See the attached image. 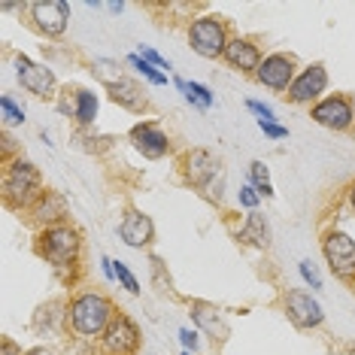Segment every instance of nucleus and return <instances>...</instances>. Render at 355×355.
Returning <instances> with one entry per match:
<instances>
[{"label":"nucleus","instance_id":"nucleus-1","mask_svg":"<svg viewBox=\"0 0 355 355\" xmlns=\"http://www.w3.org/2000/svg\"><path fill=\"white\" fill-rule=\"evenodd\" d=\"M67 319L73 325L76 334L83 337H103V331L110 328V322L116 319V306L107 295L101 292H83L73 297L67 306Z\"/></svg>","mask_w":355,"mask_h":355},{"label":"nucleus","instance_id":"nucleus-2","mask_svg":"<svg viewBox=\"0 0 355 355\" xmlns=\"http://www.w3.org/2000/svg\"><path fill=\"white\" fill-rule=\"evenodd\" d=\"M43 173L34 161L28 158H15L3 173V198L6 204L21 209V207H34L43 198Z\"/></svg>","mask_w":355,"mask_h":355},{"label":"nucleus","instance_id":"nucleus-3","mask_svg":"<svg viewBox=\"0 0 355 355\" xmlns=\"http://www.w3.org/2000/svg\"><path fill=\"white\" fill-rule=\"evenodd\" d=\"M79 249H83V237L70 225H52L40 234V255L55 268H73Z\"/></svg>","mask_w":355,"mask_h":355},{"label":"nucleus","instance_id":"nucleus-4","mask_svg":"<svg viewBox=\"0 0 355 355\" xmlns=\"http://www.w3.org/2000/svg\"><path fill=\"white\" fill-rule=\"evenodd\" d=\"M228 28L219 15H200L189 25V46L195 49L200 58H225L228 49Z\"/></svg>","mask_w":355,"mask_h":355},{"label":"nucleus","instance_id":"nucleus-5","mask_svg":"<svg viewBox=\"0 0 355 355\" xmlns=\"http://www.w3.org/2000/svg\"><path fill=\"white\" fill-rule=\"evenodd\" d=\"M310 119L328 131H346L355 125V103L349 94H328L319 103H313Z\"/></svg>","mask_w":355,"mask_h":355},{"label":"nucleus","instance_id":"nucleus-6","mask_svg":"<svg viewBox=\"0 0 355 355\" xmlns=\"http://www.w3.org/2000/svg\"><path fill=\"white\" fill-rule=\"evenodd\" d=\"M322 255L331 270L346 282H355V240L346 231H328L322 240Z\"/></svg>","mask_w":355,"mask_h":355},{"label":"nucleus","instance_id":"nucleus-7","mask_svg":"<svg viewBox=\"0 0 355 355\" xmlns=\"http://www.w3.org/2000/svg\"><path fill=\"white\" fill-rule=\"evenodd\" d=\"M101 346L103 355H137V349H140V328L134 325V319L128 313H116V319L103 331Z\"/></svg>","mask_w":355,"mask_h":355},{"label":"nucleus","instance_id":"nucleus-8","mask_svg":"<svg viewBox=\"0 0 355 355\" xmlns=\"http://www.w3.org/2000/svg\"><path fill=\"white\" fill-rule=\"evenodd\" d=\"M255 79L264 88H270V92H288L297 79V64L292 55H282V52L264 55V61L255 70Z\"/></svg>","mask_w":355,"mask_h":355},{"label":"nucleus","instance_id":"nucleus-9","mask_svg":"<svg viewBox=\"0 0 355 355\" xmlns=\"http://www.w3.org/2000/svg\"><path fill=\"white\" fill-rule=\"evenodd\" d=\"M31 19H34L40 34L61 37L70 25V6L64 0H37V3H31Z\"/></svg>","mask_w":355,"mask_h":355},{"label":"nucleus","instance_id":"nucleus-10","mask_svg":"<svg viewBox=\"0 0 355 355\" xmlns=\"http://www.w3.org/2000/svg\"><path fill=\"white\" fill-rule=\"evenodd\" d=\"M328 88V70L325 64H310V67H304L297 79L288 88V101L292 103H313V101H322V94H325Z\"/></svg>","mask_w":355,"mask_h":355},{"label":"nucleus","instance_id":"nucleus-11","mask_svg":"<svg viewBox=\"0 0 355 355\" xmlns=\"http://www.w3.org/2000/svg\"><path fill=\"white\" fill-rule=\"evenodd\" d=\"M286 313L297 328H319L322 322H325L322 304L310 292H304V288H292V292L286 295Z\"/></svg>","mask_w":355,"mask_h":355},{"label":"nucleus","instance_id":"nucleus-12","mask_svg":"<svg viewBox=\"0 0 355 355\" xmlns=\"http://www.w3.org/2000/svg\"><path fill=\"white\" fill-rule=\"evenodd\" d=\"M15 67H19V83L21 88H28L31 94H37V98H52L55 92V73L46 64H34L25 55H19L15 58Z\"/></svg>","mask_w":355,"mask_h":355},{"label":"nucleus","instance_id":"nucleus-13","mask_svg":"<svg viewBox=\"0 0 355 355\" xmlns=\"http://www.w3.org/2000/svg\"><path fill=\"white\" fill-rule=\"evenodd\" d=\"M131 140H134L137 152H140L143 158H152V161L164 158L167 152H171V140H167V134L161 131L158 125H152V122H140V125H134Z\"/></svg>","mask_w":355,"mask_h":355},{"label":"nucleus","instance_id":"nucleus-14","mask_svg":"<svg viewBox=\"0 0 355 355\" xmlns=\"http://www.w3.org/2000/svg\"><path fill=\"white\" fill-rule=\"evenodd\" d=\"M119 237L125 240L131 249H143L152 243V237H155V225L146 213H140V209H128L122 225H119Z\"/></svg>","mask_w":355,"mask_h":355},{"label":"nucleus","instance_id":"nucleus-15","mask_svg":"<svg viewBox=\"0 0 355 355\" xmlns=\"http://www.w3.org/2000/svg\"><path fill=\"white\" fill-rule=\"evenodd\" d=\"M216 173H219V161H216L213 152L191 149L189 155H185V176H189L191 185H198V189H209V182H213Z\"/></svg>","mask_w":355,"mask_h":355},{"label":"nucleus","instance_id":"nucleus-16","mask_svg":"<svg viewBox=\"0 0 355 355\" xmlns=\"http://www.w3.org/2000/svg\"><path fill=\"white\" fill-rule=\"evenodd\" d=\"M225 61L231 64L234 70H258V64H261V49L252 43V40H246V37H234L231 43H228V49H225Z\"/></svg>","mask_w":355,"mask_h":355},{"label":"nucleus","instance_id":"nucleus-17","mask_svg":"<svg viewBox=\"0 0 355 355\" xmlns=\"http://www.w3.org/2000/svg\"><path fill=\"white\" fill-rule=\"evenodd\" d=\"M191 319L198 322V328L204 331V334H209L213 340H225V337L231 334L228 322L222 319V313L216 310L213 304H204V301H195L191 304Z\"/></svg>","mask_w":355,"mask_h":355},{"label":"nucleus","instance_id":"nucleus-18","mask_svg":"<svg viewBox=\"0 0 355 355\" xmlns=\"http://www.w3.org/2000/svg\"><path fill=\"white\" fill-rule=\"evenodd\" d=\"M34 216H37L40 225H46V228H52V225H64L61 219L67 216V200H64L58 191H46V195L34 204Z\"/></svg>","mask_w":355,"mask_h":355},{"label":"nucleus","instance_id":"nucleus-19","mask_svg":"<svg viewBox=\"0 0 355 355\" xmlns=\"http://www.w3.org/2000/svg\"><path fill=\"white\" fill-rule=\"evenodd\" d=\"M110 98L119 103V107H125V110H143L146 107V92H143L140 85L134 83V79H128V76H122L119 83H112L110 85Z\"/></svg>","mask_w":355,"mask_h":355},{"label":"nucleus","instance_id":"nucleus-20","mask_svg":"<svg viewBox=\"0 0 355 355\" xmlns=\"http://www.w3.org/2000/svg\"><path fill=\"white\" fill-rule=\"evenodd\" d=\"M240 240H249V243H255L261 249L270 246V225H268V219H264L261 213H258V209H252V213L246 216L243 228H240Z\"/></svg>","mask_w":355,"mask_h":355},{"label":"nucleus","instance_id":"nucleus-21","mask_svg":"<svg viewBox=\"0 0 355 355\" xmlns=\"http://www.w3.org/2000/svg\"><path fill=\"white\" fill-rule=\"evenodd\" d=\"M176 88L185 94V101L191 103V107H198V110H209L216 103L213 98V92H209L207 85H200V83H185V79L176 76Z\"/></svg>","mask_w":355,"mask_h":355},{"label":"nucleus","instance_id":"nucleus-22","mask_svg":"<svg viewBox=\"0 0 355 355\" xmlns=\"http://www.w3.org/2000/svg\"><path fill=\"white\" fill-rule=\"evenodd\" d=\"M73 101H76V119L83 125H92L94 119H98V94L79 88V92L73 94Z\"/></svg>","mask_w":355,"mask_h":355},{"label":"nucleus","instance_id":"nucleus-23","mask_svg":"<svg viewBox=\"0 0 355 355\" xmlns=\"http://www.w3.org/2000/svg\"><path fill=\"white\" fill-rule=\"evenodd\" d=\"M249 182L255 185V191H258L261 198H273L270 171L264 167V161H252V164H249Z\"/></svg>","mask_w":355,"mask_h":355},{"label":"nucleus","instance_id":"nucleus-24","mask_svg":"<svg viewBox=\"0 0 355 355\" xmlns=\"http://www.w3.org/2000/svg\"><path fill=\"white\" fill-rule=\"evenodd\" d=\"M128 64H131V67L137 70V73L140 76H146L152 85H167V73H161L158 67H152V64L146 61V58H140V55H128Z\"/></svg>","mask_w":355,"mask_h":355},{"label":"nucleus","instance_id":"nucleus-25","mask_svg":"<svg viewBox=\"0 0 355 355\" xmlns=\"http://www.w3.org/2000/svg\"><path fill=\"white\" fill-rule=\"evenodd\" d=\"M92 73H94V76H101L103 83H107V88H110L112 83H119V79H122V67H119V61H107V58H101V61H94Z\"/></svg>","mask_w":355,"mask_h":355},{"label":"nucleus","instance_id":"nucleus-26","mask_svg":"<svg viewBox=\"0 0 355 355\" xmlns=\"http://www.w3.org/2000/svg\"><path fill=\"white\" fill-rule=\"evenodd\" d=\"M0 110H3L6 125H25V110L12 101V94H3V98H0Z\"/></svg>","mask_w":355,"mask_h":355},{"label":"nucleus","instance_id":"nucleus-27","mask_svg":"<svg viewBox=\"0 0 355 355\" xmlns=\"http://www.w3.org/2000/svg\"><path fill=\"white\" fill-rule=\"evenodd\" d=\"M112 264H116V279L122 282V288H128L131 295H140V282L134 279V273L128 270V264L125 261H112Z\"/></svg>","mask_w":355,"mask_h":355},{"label":"nucleus","instance_id":"nucleus-28","mask_svg":"<svg viewBox=\"0 0 355 355\" xmlns=\"http://www.w3.org/2000/svg\"><path fill=\"white\" fill-rule=\"evenodd\" d=\"M137 55H140V58H146L152 67H158V70H173V64L167 61L164 55H158L155 49H152V46H140V52H137Z\"/></svg>","mask_w":355,"mask_h":355},{"label":"nucleus","instance_id":"nucleus-29","mask_svg":"<svg viewBox=\"0 0 355 355\" xmlns=\"http://www.w3.org/2000/svg\"><path fill=\"white\" fill-rule=\"evenodd\" d=\"M240 207H246L249 209V213H252V209L258 207V200H261V195H258V191H255V185L252 182H246V185H240Z\"/></svg>","mask_w":355,"mask_h":355},{"label":"nucleus","instance_id":"nucleus-30","mask_svg":"<svg viewBox=\"0 0 355 355\" xmlns=\"http://www.w3.org/2000/svg\"><path fill=\"white\" fill-rule=\"evenodd\" d=\"M297 270H301V277H304V282L310 288H322V277H319V270L313 268L310 261H301V264H297Z\"/></svg>","mask_w":355,"mask_h":355},{"label":"nucleus","instance_id":"nucleus-31","mask_svg":"<svg viewBox=\"0 0 355 355\" xmlns=\"http://www.w3.org/2000/svg\"><path fill=\"white\" fill-rule=\"evenodd\" d=\"M246 107L258 116V122H273V119H277L273 116V110L268 107V103H261V101H246Z\"/></svg>","mask_w":355,"mask_h":355},{"label":"nucleus","instance_id":"nucleus-32","mask_svg":"<svg viewBox=\"0 0 355 355\" xmlns=\"http://www.w3.org/2000/svg\"><path fill=\"white\" fill-rule=\"evenodd\" d=\"M258 128H261L268 137H273V140H282V137H288V128H282L277 122H258Z\"/></svg>","mask_w":355,"mask_h":355},{"label":"nucleus","instance_id":"nucleus-33","mask_svg":"<svg viewBox=\"0 0 355 355\" xmlns=\"http://www.w3.org/2000/svg\"><path fill=\"white\" fill-rule=\"evenodd\" d=\"M180 340H182V346H185V352H195L198 346H200L198 334H195L191 328H180Z\"/></svg>","mask_w":355,"mask_h":355},{"label":"nucleus","instance_id":"nucleus-34","mask_svg":"<svg viewBox=\"0 0 355 355\" xmlns=\"http://www.w3.org/2000/svg\"><path fill=\"white\" fill-rule=\"evenodd\" d=\"M3 355H25V352H21L19 346H15V343L10 340V337H3Z\"/></svg>","mask_w":355,"mask_h":355},{"label":"nucleus","instance_id":"nucleus-35","mask_svg":"<svg viewBox=\"0 0 355 355\" xmlns=\"http://www.w3.org/2000/svg\"><path fill=\"white\" fill-rule=\"evenodd\" d=\"M25 355H55V352L49 349V346H37V349H28Z\"/></svg>","mask_w":355,"mask_h":355},{"label":"nucleus","instance_id":"nucleus-36","mask_svg":"<svg viewBox=\"0 0 355 355\" xmlns=\"http://www.w3.org/2000/svg\"><path fill=\"white\" fill-rule=\"evenodd\" d=\"M107 10H110V12H122L125 3H107Z\"/></svg>","mask_w":355,"mask_h":355},{"label":"nucleus","instance_id":"nucleus-37","mask_svg":"<svg viewBox=\"0 0 355 355\" xmlns=\"http://www.w3.org/2000/svg\"><path fill=\"white\" fill-rule=\"evenodd\" d=\"M349 204H352V209H355V182H352V189H349Z\"/></svg>","mask_w":355,"mask_h":355},{"label":"nucleus","instance_id":"nucleus-38","mask_svg":"<svg viewBox=\"0 0 355 355\" xmlns=\"http://www.w3.org/2000/svg\"><path fill=\"white\" fill-rule=\"evenodd\" d=\"M182 355H191V352H182Z\"/></svg>","mask_w":355,"mask_h":355}]
</instances>
